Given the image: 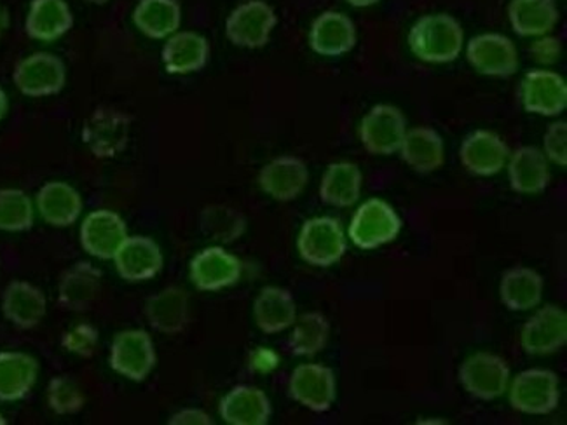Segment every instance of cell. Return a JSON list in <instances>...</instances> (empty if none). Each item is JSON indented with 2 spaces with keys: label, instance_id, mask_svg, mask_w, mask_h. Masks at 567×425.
Returning <instances> with one entry per match:
<instances>
[{
  "label": "cell",
  "instance_id": "29",
  "mask_svg": "<svg viewBox=\"0 0 567 425\" xmlns=\"http://www.w3.org/2000/svg\"><path fill=\"white\" fill-rule=\"evenodd\" d=\"M508 180L515 193L542 194L550 184V168L543 151L520 147L508 157Z\"/></svg>",
  "mask_w": 567,
  "mask_h": 425
},
{
  "label": "cell",
  "instance_id": "41",
  "mask_svg": "<svg viewBox=\"0 0 567 425\" xmlns=\"http://www.w3.org/2000/svg\"><path fill=\"white\" fill-rule=\"evenodd\" d=\"M543 154L560 168L567 166V123L559 121L548 126L543 136Z\"/></svg>",
  "mask_w": 567,
  "mask_h": 425
},
{
  "label": "cell",
  "instance_id": "23",
  "mask_svg": "<svg viewBox=\"0 0 567 425\" xmlns=\"http://www.w3.org/2000/svg\"><path fill=\"white\" fill-rule=\"evenodd\" d=\"M2 312L9 323L20 330H32L38 326L48 312L45 294L29 281L9 282L2 294Z\"/></svg>",
  "mask_w": 567,
  "mask_h": 425
},
{
  "label": "cell",
  "instance_id": "20",
  "mask_svg": "<svg viewBox=\"0 0 567 425\" xmlns=\"http://www.w3.org/2000/svg\"><path fill=\"white\" fill-rule=\"evenodd\" d=\"M102 291V272L93 263L78 262L58 282V303L72 312L90 309Z\"/></svg>",
  "mask_w": 567,
  "mask_h": 425
},
{
  "label": "cell",
  "instance_id": "9",
  "mask_svg": "<svg viewBox=\"0 0 567 425\" xmlns=\"http://www.w3.org/2000/svg\"><path fill=\"white\" fill-rule=\"evenodd\" d=\"M111 369L124 379L144 382L156 366V349L145 330L117 333L111 345Z\"/></svg>",
  "mask_w": 567,
  "mask_h": 425
},
{
  "label": "cell",
  "instance_id": "1",
  "mask_svg": "<svg viewBox=\"0 0 567 425\" xmlns=\"http://www.w3.org/2000/svg\"><path fill=\"white\" fill-rule=\"evenodd\" d=\"M465 32L451 14H424L409 32V48L415 58L426 63H451L461 56Z\"/></svg>",
  "mask_w": 567,
  "mask_h": 425
},
{
  "label": "cell",
  "instance_id": "2",
  "mask_svg": "<svg viewBox=\"0 0 567 425\" xmlns=\"http://www.w3.org/2000/svg\"><path fill=\"white\" fill-rule=\"evenodd\" d=\"M132 132V117L112 106H100L83 126L84 145L96 159H112L126 151Z\"/></svg>",
  "mask_w": 567,
  "mask_h": 425
},
{
  "label": "cell",
  "instance_id": "26",
  "mask_svg": "<svg viewBox=\"0 0 567 425\" xmlns=\"http://www.w3.org/2000/svg\"><path fill=\"white\" fill-rule=\"evenodd\" d=\"M39 215L51 227H71L83 212V197L65 182H48L35 197Z\"/></svg>",
  "mask_w": 567,
  "mask_h": 425
},
{
  "label": "cell",
  "instance_id": "17",
  "mask_svg": "<svg viewBox=\"0 0 567 425\" xmlns=\"http://www.w3.org/2000/svg\"><path fill=\"white\" fill-rule=\"evenodd\" d=\"M112 260L117 274L128 282L154 279L165 266V257L159 245L147 236H128Z\"/></svg>",
  "mask_w": 567,
  "mask_h": 425
},
{
  "label": "cell",
  "instance_id": "27",
  "mask_svg": "<svg viewBox=\"0 0 567 425\" xmlns=\"http://www.w3.org/2000/svg\"><path fill=\"white\" fill-rule=\"evenodd\" d=\"M74 14L66 0H32L27 14V35L33 41L54 42L71 32Z\"/></svg>",
  "mask_w": 567,
  "mask_h": 425
},
{
  "label": "cell",
  "instance_id": "13",
  "mask_svg": "<svg viewBox=\"0 0 567 425\" xmlns=\"http://www.w3.org/2000/svg\"><path fill=\"white\" fill-rule=\"evenodd\" d=\"M520 102L529 114L555 117L567 106V84L551 70H530L520 82Z\"/></svg>",
  "mask_w": 567,
  "mask_h": 425
},
{
  "label": "cell",
  "instance_id": "4",
  "mask_svg": "<svg viewBox=\"0 0 567 425\" xmlns=\"http://www.w3.org/2000/svg\"><path fill=\"white\" fill-rule=\"evenodd\" d=\"M402 220L395 209L383 199H369L354 211L350 224V239L362 250H375L396 239Z\"/></svg>",
  "mask_w": 567,
  "mask_h": 425
},
{
  "label": "cell",
  "instance_id": "12",
  "mask_svg": "<svg viewBox=\"0 0 567 425\" xmlns=\"http://www.w3.org/2000/svg\"><path fill=\"white\" fill-rule=\"evenodd\" d=\"M466 58L478 74L512 77L518 69V53L512 39L502 33H482L466 45Z\"/></svg>",
  "mask_w": 567,
  "mask_h": 425
},
{
  "label": "cell",
  "instance_id": "30",
  "mask_svg": "<svg viewBox=\"0 0 567 425\" xmlns=\"http://www.w3.org/2000/svg\"><path fill=\"white\" fill-rule=\"evenodd\" d=\"M399 152L409 168L423 175L442 168L445 159L444 139L432 127L409 129Z\"/></svg>",
  "mask_w": 567,
  "mask_h": 425
},
{
  "label": "cell",
  "instance_id": "45",
  "mask_svg": "<svg viewBox=\"0 0 567 425\" xmlns=\"http://www.w3.org/2000/svg\"><path fill=\"white\" fill-rule=\"evenodd\" d=\"M11 25V17H9L8 8L4 4H0V38L4 35L6 30Z\"/></svg>",
  "mask_w": 567,
  "mask_h": 425
},
{
  "label": "cell",
  "instance_id": "36",
  "mask_svg": "<svg viewBox=\"0 0 567 425\" xmlns=\"http://www.w3.org/2000/svg\"><path fill=\"white\" fill-rule=\"evenodd\" d=\"M293 332L288 339V348L293 356L311 357L326 349L329 342L330 324L320 312H306L296 319Z\"/></svg>",
  "mask_w": 567,
  "mask_h": 425
},
{
  "label": "cell",
  "instance_id": "32",
  "mask_svg": "<svg viewBox=\"0 0 567 425\" xmlns=\"http://www.w3.org/2000/svg\"><path fill=\"white\" fill-rule=\"evenodd\" d=\"M254 318L260 332L275 335L296 323L297 307L290 291L278 287H266L254 303Z\"/></svg>",
  "mask_w": 567,
  "mask_h": 425
},
{
  "label": "cell",
  "instance_id": "31",
  "mask_svg": "<svg viewBox=\"0 0 567 425\" xmlns=\"http://www.w3.org/2000/svg\"><path fill=\"white\" fill-rule=\"evenodd\" d=\"M508 20L520 38H542L557 25L559 8L555 0H512Z\"/></svg>",
  "mask_w": 567,
  "mask_h": 425
},
{
  "label": "cell",
  "instance_id": "35",
  "mask_svg": "<svg viewBox=\"0 0 567 425\" xmlns=\"http://www.w3.org/2000/svg\"><path fill=\"white\" fill-rule=\"evenodd\" d=\"M499 297L511 311H529L543 299V278L536 270L514 267L506 270L499 284Z\"/></svg>",
  "mask_w": 567,
  "mask_h": 425
},
{
  "label": "cell",
  "instance_id": "16",
  "mask_svg": "<svg viewBox=\"0 0 567 425\" xmlns=\"http://www.w3.org/2000/svg\"><path fill=\"white\" fill-rule=\"evenodd\" d=\"M241 272V260L220 246H210L199 251L189 266L190 281L202 291H220L235 287Z\"/></svg>",
  "mask_w": 567,
  "mask_h": 425
},
{
  "label": "cell",
  "instance_id": "24",
  "mask_svg": "<svg viewBox=\"0 0 567 425\" xmlns=\"http://www.w3.org/2000/svg\"><path fill=\"white\" fill-rule=\"evenodd\" d=\"M271 401L260 388L238 385L230 388L218 405V413L229 425H266L271 418Z\"/></svg>",
  "mask_w": 567,
  "mask_h": 425
},
{
  "label": "cell",
  "instance_id": "10",
  "mask_svg": "<svg viewBox=\"0 0 567 425\" xmlns=\"http://www.w3.org/2000/svg\"><path fill=\"white\" fill-rule=\"evenodd\" d=\"M460 382L466 393L482 401L503 396L511 384V366L491 352H475L461 364Z\"/></svg>",
  "mask_w": 567,
  "mask_h": 425
},
{
  "label": "cell",
  "instance_id": "40",
  "mask_svg": "<svg viewBox=\"0 0 567 425\" xmlns=\"http://www.w3.org/2000/svg\"><path fill=\"white\" fill-rule=\"evenodd\" d=\"M99 342V330L87 323L75 324L62 336V348L79 357L95 356Z\"/></svg>",
  "mask_w": 567,
  "mask_h": 425
},
{
  "label": "cell",
  "instance_id": "33",
  "mask_svg": "<svg viewBox=\"0 0 567 425\" xmlns=\"http://www.w3.org/2000/svg\"><path fill=\"white\" fill-rule=\"evenodd\" d=\"M133 23L145 38L163 41L181 29V4L177 0H138Z\"/></svg>",
  "mask_w": 567,
  "mask_h": 425
},
{
  "label": "cell",
  "instance_id": "49",
  "mask_svg": "<svg viewBox=\"0 0 567 425\" xmlns=\"http://www.w3.org/2000/svg\"><path fill=\"white\" fill-rule=\"evenodd\" d=\"M8 424V421H6L4 415H0V425Z\"/></svg>",
  "mask_w": 567,
  "mask_h": 425
},
{
  "label": "cell",
  "instance_id": "47",
  "mask_svg": "<svg viewBox=\"0 0 567 425\" xmlns=\"http://www.w3.org/2000/svg\"><path fill=\"white\" fill-rule=\"evenodd\" d=\"M346 2L353 6V8H370V6H375L381 0H346Z\"/></svg>",
  "mask_w": 567,
  "mask_h": 425
},
{
  "label": "cell",
  "instance_id": "44",
  "mask_svg": "<svg viewBox=\"0 0 567 425\" xmlns=\"http://www.w3.org/2000/svg\"><path fill=\"white\" fill-rule=\"evenodd\" d=\"M169 425H212L210 415L198 408H185L182 412L175 413L168 421Z\"/></svg>",
  "mask_w": 567,
  "mask_h": 425
},
{
  "label": "cell",
  "instance_id": "19",
  "mask_svg": "<svg viewBox=\"0 0 567 425\" xmlns=\"http://www.w3.org/2000/svg\"><path fill=\"white\" fill-rule=\"evenodd\" d=\"M309 172L305 160L281 156L266 164L259 173V185L275 200L288 203L297 199L308 187Z\"/></svg>",
  "mask_w": 567,
  "mask_h": 425
},
{
  "label": "cell",
  "instance_id": "14",
  "mask_svg": "<svg viewBox=\"0 0 567 425\" xmlns=\"http://www.w3.org/2000/svg\"><path fill=\"white\" fill-rule=\"evenodd\" d=\"M567 342V314L557 305H545L530 315L520 333V345L530 356H547Z\"/></svg>",
  "mask_w": 567,
  "mask_h": 425
},
{
  "label": "cell",
  "instance_id": "28",
  "mask_svg": "<svg viewBox=\"0 0 567 425\" xmlns=\"http://www.w3.org/2000/svg\"><path fill=\"white\" fill-rule=\"evenodd\" d=\"M39 363L27 352H0V401L25 400L38 382Z\"/></svg>",
  "mask_w": 567,
  "mask_h": 425
},
{
  "label": "cell",
  "instance_id": "18",
  "mask_svg": "<svg viewBox=\"0 0 567 425\" xmlns=\"http://www.w3.org/2000/svg\"><path fill=\"white\" fill-rule=\"evenodd\" d=\"M511 148L505 139L487 129L470 133L461 144L460 159L463 168L475 176H494L505 168Z\"/></svg>",
  "mask_w": 567,
  "mask_h": 425
},
{
  "label": "cell",
  "instance_id": "3",
  "mask_svg": "<svg viewBox=\"0 0 567 425\" xmlns=\"http://www.w3.org/2000/svg\"><path fill=\"white\" fill-rule=\"evenodd\" d=\"M344 230L332 217H317L306 221L297 239L300 258L312 267H332L344 257Z\"/></svg>",
  "mask_w": 567,
  "mask_h": 425
},
{
  "label": "cell",
  "instance_id": "22",
  "mask_svg": "<svg viewBox=\"0 0 567 425\" xmlns=\"http://www.w3.org/2000/svg\"><path fill=\"white\" fill-rule=\"evenodd\" d=\"M210 58V44L202 33L175 32L166 39L161 60L172 75H187L205 69Z\"/></svg>",
  "mask_w": 567,
  "mask_h": 425
},
{
  "label": "cell",
  "instance_id": "8",
  "mask_svg": "<svg viewBox=\"0 0 567 425\" xmlns=\"http://www.w3.org/2000/svg\"><path fill=\"white\" fill-rule=\"evenodd\" d=\"M278 18L275 9L264 0L243 2L226 21V35L233 44L247 50H259L268 44Z\"/></svg>",
  "mask_w": 567,
  "mask_h": 425
},
{
  "label": "cell",
  "instance_id": "7",
  "mask_svg": "<svg viewBox=\"0 0 567 425\" xmlns=\"http://www.w3.org/2000/svg\"><path fill=\"white\" fill-rule=\"evenodd\" d=\"M408 121L396 106L375 105L360 123V142L372 156H391L402 147Z\"/></svg>",
  "mask_w": 567,
  "mask_h": 425
},
{
  "label": "cell",
  "instance_id": "21",
  "mask_svg": "<svg viewBox=\"0 0 567 425\" xmlns=\"http://www.w3.org/2000/svg\"><path fill=\"white\" fill-rule=\"evenodd\" d=\"M357 44L353 20L338 11H326L312 21L309 45L320 56H342Z\"/></svg>",
  "mask_w": 567,
  "mask_h": 425
},
{
  "label": "cell",
  "instance_id": "6",
  "mask_svg": "<svg viewBox=\"0 0 567 425\" xmlns=\"http://www.w3.org/2000/svg\"><path fill=\"white\" fill-rule=\"evenodd\" d=\"M508 397L517 412L548 415L559 406V376L550 370H526L515 376Z\"/></svg>",
  "mask_w": 567,
  "mask_h": 425
},
{
  "label": "cell",
  "instance_id": "15",
  "mask_svg": "<svg viewBox=\"0 0 567 425\" xmlns=\"http://www.w3.org/2000/svg\"><path fill=\"white\" fill-rule=\"evenodd\" d=\"M126 238H128L126 221L111 209L90 212L84 218L79 232L83 250L99 260H112Z\"/></svg>",
  "mask_w": 567,
  "mask_h": 425
},
{
  "label": "cell",
  "instance_id": "39",
  "mask_svg": "<svg viewBox=\"0 0 567 425\" xmlns=\"http://www.w3.org/2000/svg\"><path fill=\"white\" fill-rule=\"evenodd\" d=\"M48 406L56 415H74L81 412L86 403L83 388L69 375H58L51 379L45 393Z\"/></svg>",
  "mask_w": 567,
  "mask_h": 425
},
{
  "label": "cell",
  "instance_id": "5",
  "mask_svg": "<svg viewBox=\"0 0 567 425\" xmlns=\"http://www.w3.org/2000/svg\"><path fill=\"white\" fill-rule=\"evenodd\" d=\"M13 81L18 91L29 99L53 96L65 87L66 66L56 54L39 51L18 62Z\"/></svg>",
  "mask_w": 567,
  "mask_h": 425
},
{
  "label": "cell",
  "instance_id": "48",
  "mask_svg": "<svg viewBox=\"0 0 567 425\" xmlns=\"http://www.w3.org/2000/svg\"><path fill=\"white\" fill-rule=\"evenodd\" d=\"M86 2H90V4L103 6L107 4L109 0H86Z\"/></svg>",
  "mask_w": 567,
  "mask_h": 425
},
{
  "label": "cell",
  "instance_id": "46",
  "mask_svg": "<svg viewBox=\"0 0 567 425\" xmlns=\"http://www.w3.org/2000/svg\"><path fill=\"white\" fill-rule=\"evenodd\" d=\"M9 111L8 94H6L4 87L0 86V121L4 120L6 114Z\"/></svg>",
  "mask_w": 567,
  "mask_h": 425
},
{
  "label": "cell",
  "instance_id": "43",
  "mask_svg": "<svg viewBox=\"0 0 567 425\" xmlns=\"http://www.w3.org/2000/svg\"><path fill=\"white\" fill-rule=\"evenodd\" d=\"M248 366H250L251 372L268 375L280 366V356L272 349L257 348L256 351H251L250 357H248Z\"/></svg>",
  "mask_w": 567,
  "mask_h": 425
},
{
  "label": "cell",
  "instance_id": "38",
  "mask_svg": "<svg viewBox=\"0 0 567 425\" xmlns=\"http://www.w3.org/2000/svg\"><path fill=\"white\" fill-rule=\"evenodd\" d=\"M35 209L32 199L20 188L0 190V230L25 232L33 227Z\"/></svg>",
  "mask_w": 567,
  "mask_h": 425
},
{
  "label": "cell",
  "instance_id": "34",
  "mask_svg": "<svg viewBox=\"0 0 567 425\" xmlns=\"http://www.w3.org/2000/svg\"><path fill=\"white\" fill-rule=\"evenodd\" d=\"M363 175L353 163H333L323 173L320 197L333 208H350L362 196Z\"/></svg>",
  "mask_w": 567,
  "mask_h": 425
},
{
  "label": "cell",
  "instance_id": "42",
  "mask_svg": "<svg viewBox=\"0 0 567 425\" xmlns=\"http://www.w3.org/2000/svg\"><path fill=\"white\" fill-rule=\"evenodd\" d=\"M529 51L533 60L539 65H554V63L559 62L563 44L557 38L542 35L538 41L533 42Z\"/></svg>",
  "mask_w": 567,
  "mask_h": 425
},
{
  "label": "cell",
  "instance_id": "11",
  "mask_svg": "<svg viewBox=\"0 0 567 425\" xmlns=\"http://www.w3.org/2000/svg\"><path fill=\"white\" fill-rule=\"evenodd\" d=\"M288 393L311 412H329L338 396L336 375L323 364H299L288 382Z\"/></svg>",
  "mask_w": 567,
  "mask_h": 425
},
{
  "label": "cell",
  "instance_id": "37",
  "mask_svg": "<svg viewBox=\"0 0 567 425\" xmlns=\"http://www.w3.org/2000/svg\"><path fill=\"white\" fill-rule=\"evenodd\" d=\"M199 227L206 238L220 245H230L238 241L245 230H247V220L241 212L236 211L229 206L215 205L203 209L199 217Z\"/></svg>",
  "mask_w": 567,
  "mask_h": 425
},
{
  "label": "cell",
  "instance_id": "25",
  "mask_svg": "<svg viewBox=\"0 0 567 425\" xmlns=\"http://www.w3.org/2000/svg\"><path fill=\"white\" fill-rule=\"evenodd\" d=\"M145 318L156 332L177 335L189 324V294L178 287H168L153 294L145 303Z\"/></svg>",
  "mask_w": 567,
  "mask_h": 425
}]
</instances>
